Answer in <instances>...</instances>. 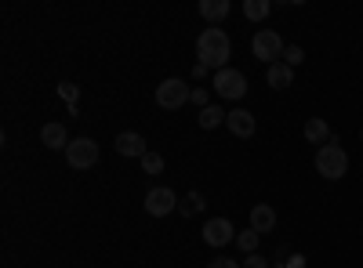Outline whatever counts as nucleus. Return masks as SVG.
Instances as JSON below:
<instances>
[{
	"label": "nucleus",
	"instance_id": "1",
	"mask_svg": "<svg viewBox=\"0 0 363 268\" xmlns=\"http://www.w3.org/2000/svg\"><path fill=\"white\" fill-rule=\"evenodd\" d=\"M196 58H200V66L207 69H229V58H233V40L225 37V29L218 25H207L203 33L196 37Z\"/></svg>",
	"mask_w": 363,
	"mask_h": 268
},
{
	"label": "nucleus",
	"instance_id": "2",
	"mask_svg": "<svg viewBox=\"0 0 363 268\" xmlns=\"http://www.w3.org/2000/svg\"><path fill=\"white\" fill-rule=\"evenodd\" d=\"M316 174L327 177V182H338V177L349 174V153L342 148L338 138H330L327 145L316 148Z\"/></svg>",
	"mask_w": 363,
	"mask_h": 268
},
{
	"label": "nucleus",
	"instance_id": "3",
	"mask_svg": "<svg viewBox=\"0 0 363 268\" xmlns=\"http://www.w3.org/2000/svg\"><path fill=\"white\" fill-rule=\"evenodd\" d=\"M284 51H287V47H284V37L277 33V29H258L255 40H251V54L258 58V62H265V66L280 62Z\"/></svg>",
	"mask_w": 363,
	"mask_h": 268
},
{
	"label": "nucleus",
	"instance_id": "4",
	"mask_svg": "<svg viewBox=\"0 0 363 268\" xmlns=\"http://www.w3.org/2000/svg\"><path fill=\"white\" fill-rule=\"evenodd\" d=\"M66 163L73 170H87L99 163V141L95 138H73L69 148H66Z\"/></svg>",
	"mask_w": 363,
	"mask_h": 268
},
{
	"label": "nucleus",
	"instance_id": "5",
	"mask_svg": "<svg viewBox=\"0 0 363 268\" xmlns=\"http://www.w3.org/2000/svg\"><path fill=\"white\" fill-rule=\"evenodd\" d=\"M193 98V87L186 83V80H164L160 87H157V105L160 109H182V105H186Z\"/></svg>",
	"mask_w": 363,
	"mask_h": 268
},
{
	"label": "nucleus",
	"instance_id": "6",
	"mask_svg": "<svg viewBox=\"0 0 363 268\" xmlns=\"http://www.w3.org/2000/svg\"><path fill=\"white\" fill-rule=\"evenodd\" d=\"M215 91L222 95V98H229V102H240V98H244L247 95V76L244 73H240V69H218L215 73Z\"/></svg>",
	"mask_w": 363,
	"mask_h": 268
},
{
	"label": "nucleus",
	"instance_id": "7",
	"mask_svg": "<svg viewBox=\"0 0 363 268\" xmlns=\"http://www.w3.org/2000/svg\"><path fill=\"white\" fill-rule=\"evenodd\" d=\"M233 240H236V228H233L229 218H211L203 225V243L207 247H229Z\"/></svg>",
	"mask_w": 363,
	"mask_h": 268
},
{
	"label": "nucleus",
	"instance_id": "8",
	"mask_svg": "<svg viewBox=\"0 0 363 268\" xmlns=\"http://www.w3.org/2000/svg\"><path fill=\"white\" fill-rule=\"evenodd\" d=\"M174 206H178V199L171 189H149L145 192V214L149 218H167Z\"/></svg>",
	"mask_w": 363,
	"mask_h": 268
},
{
	"label": "nucleus",
	"instance_id": "9",
	"mask_svg": "<svg viewBox=\"0 0 363 268\" xmlns=\"http://www.w3.org/2000/svg\"><path fill=\"white\" fill-rule=\"evenodd\" d=\"M225 127H229L236 138H251L255 127H258V120H255V112H247V109H233V112L225 116Z\"/></svg>",
	"mask_w": 363,
	"mask_h": 268
},
{
	"label": "nucleus",
	"instance_id": "10",
	"mask_svg": "<svg viewBox=\"0 0 363 268\" xmlns=\"http://www.w3.org/2000/svg\"><path fill=\"white\" fill-rule=\"evenodd\" d=\"M113 145H116V153H120V156H138V160H142V156L149 153V148H145V138H142V134H135V131L116 134V141H113Z\"/></svg>",
	"mask_w": 363,
	"mask_h": 268
},
{
	"label": "nucleus",
	"instance_id": "11",
	"mask_svg": "<svg viewBox=\"0 0 363 268\" xmlns=\"http://www.w3.org/2000/svg\"><path fill=\"white\" fill-rule=\"evenodd\" d=\"M251 228L262 235V232H272L277 228V211H272L269 203H255V211H251Z\"/></svg>",
	"mask_w": 363,
	"mask_h": 268
},
{
	"label": "nucleus",
	"instance_id": "12",
	"mask_svg": "<svg viewBox=\"0 0 363 268\" xmlns=\"http://www.w3.org/2000/svg\"><path fill=\"white\" fill-rule=\"evenodd\" d=\"M265 80H269V87H277V91H284V87H291V83H294V69H291V66L284 62V58H280V62H272V66H269Z\"/></svg>",
	"mask_w": 363,
	"mask_h": 268
},
{
	"label": "nucleus",
	"instance_id": "13",
	"mask_svg": "<svg viewBox=\"0 0 363 268\" xmlns=\"http://www.w3.org/2000/svg\"><path fill=\"white\" fill-rule=\"evenodd\" d=\"M330 138V127H327V120H320V116H313V120H306V141L309 145H327Z\"/></svg>",
	"mask_w": 363,
	"mask_h": 268
},
{
	"label": "nucleus",
	"instance_id": "14",
	"mask_svg": "<svg viewBox=\"0 0 363 268\" xmlns=\"http://www.w3.org/2000/svg\"><path fill=\"white\" fill-rule=\"evenodd\" d=\"M40 141L48 145V148H69V134H66V127L62 124H48L44 131H40Z\"/></svg>",
	"mask_w": 363,
	"mask_h": 268
},
{
	"label": "nucleus",
	"instance_id": "15",
	"mask_svg": "<svg viewBox=\"0 0 363 268\" xmlns=\"http://www.w3.org/2000/svg\"><path fill=\"white\" fill-rule=\"evenodd\" d=\"M200 15H203L207 22L229 18V0H200Z\"/></svg>",
	"mask_w": 363,
	"mask_h": 268
},
{
	"label": "nucleus",
	"instance_id": "16",
	"mask_svg": "<svg viewBox=\"0 0 363 268\" xmlns=\"http://www.w3.org/2000/svg\"><path fill=\"white\" fill-rule=\"evenodd\" d=\"M225 116H229V112H222L218 105H207V109H200V127H203V131H215V127L225 124Z\"/></svg>",
	"mask_w": 363,
	"mask_h": 268
},
{
	"label": "nucleus",
	"instance_id": "17",
	"mask_svg": "<svg viewBox=\"0 0 363 268\" xmlns=\"http://www.w3.org/2000/svg\"><path fill=\"white\" fill-rule=\"evenodd\" d=\"M269 11H272V4H269V0H244V15H247L251 22H262V18H269Z\"/></svg>",
	"mask_w": 363,
	"mask_h": 268
},
{
	"label": "nucleus",
	"instance_id": "18",
	"mask_svg": "<svg viewBox=\"0 0 363 268\" xmlns=\"http://www.w3.org/2000/svg\"><path fill=\"white\" fill-rule=\"evenodd\" d=\"M258 240H262V235H258L255 228H247V232L236 235V247L244 250V254H258Z\"/></svg>",
	"mask_w": 363,
	"mask_h": 268
},
{
	"label": "nucleus",
	"instance_id": "19",
	"mask_svg": "<svg viewBox=\"0 0 363 268\" xmlns=\"http://www.w3.org/2000/svg\"><path fill=\"white\" fill-rule=\"evenodd\" d=\"M142 170H145V174H160V170H164V156H160V153H145V156H142Z\"/></svg>",
	"mask_w": 363,
	"mask_h": 268
},
{
	"label": "nucleus",
	"instance_id": "20",
	"mask_svg": "<svg viewBox=\"0 0 363 268\" xmlns=\"http://www.w3.org/2000/svg\"><path fill=\"white\" fill-rule=\"evenodd\" d=\"M196 211H203V196H200V192H189L186 199H182V214L189 218V214H196Z\"/></svg>",
	"mask_w": 363,
	"mask_h": 268
},
{
	"label": "nucleus",
	"instance_id": "21",
	"mask_svg": "<svg viewBox=\"0 0 363 268\" xmlns=\"http://www.w3.org/2000/svg\"><path fill=\"white\" fill-rule=\"evenodd\" d=\"M284 62L294 69V66H301V62H306V51H301L298 44H287V51H284Z\"/></svg>",
	"mask_w": 363,
	"mask_h": 268
},
{
	"label": "nucleus",
	"instance_id": "22",
	"mask_svg": "<svg viewBox=\"0 0 363 268\" xmlns=\"http://www.w3.org/2000/svg\"><path fill=\"white\" fill-rule=\"evenodd\" d=\"M240 268H269V261L262 254H247L244 261H240Z\"/></svg>",
	"mask_w": 363,
	"mask_h": 268
},
{
	"label": "nucleus",
	"instance_id": "23",
	"mask_svg": "<svg viewBox=\"0 0 363 268\" xmlns=\"http://www.w3.org/2000/svg\"><path fill=\"white\" fill-rule=\"evenodd\" d=\"M189 102H196L200 109H207V105H211V102H207V91H203V87H193V98H189Z\"/></svg>",
	"mask_w": 363,
	"mask_h": 268
},
{
	"label": "nucleus",
	"instance_id": "24",
	"mask_svg": "<svg viewBox=\"0 0 363 268\" xmlns=\"http://www.w3.org/2000/svg\"><path fill=\"white\" fill-rule=\"evenodd\" d=\"M207 268H240V261H229V257H215V261H207Z\"/></svg>",
	"mask_w": 363,
	"mask_h": 268
},
{
	"label": "nucleus",
	"instance_id": "25",
	"mask_svg": "<svg viewBox=\"0 0 363 268\" xmlns=\"http://www.w3.org/2000/svg\"><path fill=\"white\" fill-rule=\"evenodd\" d=\"M359 138H363V131H359Z\"/></svg>",
	"mask_w": 363,
	"mask_h": 268
}]
</instances>
